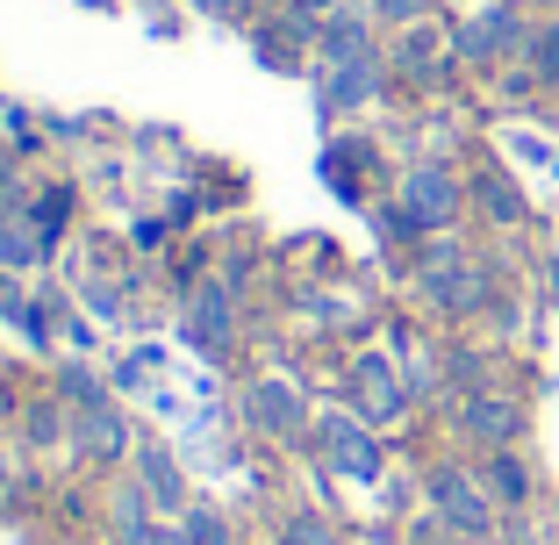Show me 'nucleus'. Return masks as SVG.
I'll list each match as a JSON object with an SVG mask.
<instances>
[{
  "label": "nucleus",
  "instance_id": "26",
  "mask_svg": "<svg viewBox=\"0 0 559 545\" xmlns=\"http://www.w3.org/2000/svg\"><path fill=\"white\" fill-rule=\"evenodd\" d=\"M0 259L15 265V273H22V265H36V237L29 230H8V237H0Z\"/></svg>",
  "mask_w": 559,
  "mask_h": 545
},
{
  "label": "nucleus",
  "instance_id": "27",
  "mask_svg": "<svg viewBox=\"0 0 559 545\" xmlns=\"http://www.w3.org/2000/svg\"><path fill=\"white\" fill-rule=\"evenodd\" d=\"M287 8H295V15H316V22H323V15H337V8H352V0H287Z\"/></svg>",
  "mask_w": 559,
  "mask_h": 545
},
{
  "label": "nucleus",
  "instance_id": "7",
  "mask_svg": "<svg viewBox=\"0 0 559 545\" xmlns=\"http://www.w3.org/2000/svg\"><path fill=\"white\" fill-rule=\"evenodd\" d=\"M388 86V58L366 50V58H345V66H323V116H352L366 100H380Z\"/></svg>",
  "mask_w": 559,
  "mask_h": 545
},
{
  "label": "nucleus",
  "instance_id": "14",
  "mask_svg": "<svg viewBox=\"0 0 559 545\" xmlns=\"http://www.w3.org/2000/svg\"><path fill=\"white\" fill-rule=\"evenodd\" d=\"M444 50H452V36H438L430 22H409L388 66H395L402 80H438V72H444Z\"/></svg>",
  "mask_w": 559,
  "mask_h": 545
},
{
  "label": "nucleus",
  "instance_id": "30",
  "mask_svg": "<svg viewBox=\"0 0 559 545\" xmlns=\"http://www.w3.org/2000/svg\"><path fill=\"white\" fill-rule=\"evenodd\" d=\"M531 8H545V15H559V0H531Z\"/></svg>",
  "mask_w": 559,
  "mask_h": 545
},
{
  "label": "nucleus",
  "instance_id": "2",
  "mask_svg": "<svg viewBox=\"0 0 559 545\" xmlns=\"http://www.w3.org/2000/svg\"><path fill=\"white\" fill-rule=\"evenodd\" d=\"M460 201H466V180L452 166H409V180H402V215L416 223V237L424 230H452Z\"/></svg>",
  "mask_w": 559,
  "mask_h": 545
},
{
  "label": "nucleus",
  "instance_id": "25",
  "mask_svg": "<svg viewBox=\"0 0 559 545\" xmlns=\"http://www.w3.org/2000/svg\"><path fill=\"white\" fill-rule=\"evenodd\" d=\"M194 15H215V22H245V15H259V0H187Z\"/></svg>",
  "mask_w": 559,
  "mask_h": 545
},
{
  "label": "nucleus",
  "instance_id": "16",
  "mask_svg": "<svg viewBox=\"0 0 559 545\" xmlns=\"http://www.w3.org/2000/svg\"><path fill=\"white\" fill-rule=\"evenodd\" d=\"M474 201L488 223H524V194H516V180H502V173H474Z\"/></svg>",
  "mask_w": 559,
  "mask_h": 545
},
{
  "label": "nucleus",
  "instance_id": "18",
  "mask_svg": "<svg viewBox=\"0 0 559 545\" xmlns=\"http://www.w3.org/2000/svg\"><path fill=\"white\" fill-rule=\"evenodd\" d=\"M180 531H187V545H230V517L215 510V502H187Z\"/></svg>",
  "mask_w": 559,
  "mask_h": 545
},
{
  "label": "nucleus",
  "instance_id": "11",
  "mask_svg": "<svg viewBox=\"0 0 559 545\" xmlns=\"http://www.w3.org/2000/svg\"><path fill=\"white\" fill-rule=\"evenodd\" d=\"M373 50V8H337L316 29V58L323 66H345V58H366Z\"/></svg>",
  "mask_w": 559,
  "mask_h": 545
},
{
  "label": "nucleus",
  "instance_id": "12",
  "mask_svg": "<svg viewBox=\"0 0 559 545\" xmlns=\"http://www.w3.org/2000/svg\"><path fill=\"white\" fill-rule=\"evenodd\" d=\"M72 446L86 452V460H100V466H116V460H130V424H122V410L108 402V410H94V416H72Z\"/></svg>",
  "mask_w": 559,
  "mask_h": 545
},
{
  "label": "nucleus",
  "instance_id": "1",
  "mask_svg": "<svg viewBox=\"0 0 559 545\" xmlns=\"http://www.w3.org/2000/svg\"><path fill=\"white\" fill-rule=\"evenodd\" d=\"M180 331H187V345H194V352L230 359V345H237V287L230 281H201L194 295H187Z\"/></svg>",
  "mask_w": 559,
  "mask_h": 545
},
{
  "label": "nucleus",
  "instance_id": "8",
  "mask_svg": "<svg viewBox=\"0 0 559 545\" xmlns=\"http://www.w3.org/2000/svg\"><path fill=\"white\" fill-rule=\"evenodd\" d=\"M416 287H424V301H438L444 316H466V309H480L474 259H460V251H430V259H424V273H416Z\"/></svg>",
  "mask_w": 559,
  "mask_h": 545
},
{
  "label": "nucleus",
  "instance_id": "3",
  "mask_svg": "<svg viewBox=\"0 0 559 545\" xmlns=\"http://www.w3.org/2000/svg\"><path fill=\"white\" fill-rule=\"evenodd\" d=\"M316 452L330 460V474L380 481V438H373L366 416H323V424H316Z\"/></svg>",
  "mask_w": 559,
  "mask_h": 545
},
{
  "label": "nucleus",
  "instance_id": "21",
  "mask_svg": "<svg viewBox=\"0 0 559 545\" xmlns=\"http://www.w3.org/2000/svg\"><path fill=\"white\" fill-rule=\"evenodd\" d=\"M66 215H72V194H66V187H50V194H36L29 223H36V237H44V245H50V237L66 230Z\"/></svg>",
  "mask_w": 559,
  "mask_h": 545
},
{
  "label": "nucleus",
  "instance_id": "10",
  "mask_svg": "<svg viewBox=\"0 0 559 545\" xmlns=\"http://www.w3.org/2000/svg\"><path fill=\"white\" fill-rule=\"evenodd\" d=\"M130 460H136V481H144V496L158 502V517H180V510H187V474H180V460H173L165 446H151V438L130 452Z\"/></svg>",
  "mask_w": 559,
  "mask_h": 545
},
{
  "label": "nucleus",
  "instance_id": "15",
  "mask_svg": "<svg viewBox=\"0 0 559 545\" xmlns=\"http://www.w3.org/2000/svg\"><path fill=\"white\" fill-rule=\"evenodd\" d=\"M50 388H58V395H66V410L72 416H94V410H108V402H116V395H108V388H100V380H94V366H58V380H50Z\"/></svg>",
  "mask_w": 559,
  "mask_h": 545
},
{
  "label": "nucleus",
  "instance_id": "22",
  "mask_svg": "<svg viewBox=\"0 0 559 545\" xmlns=\"http://www.w3.org/2000/svg\"><path fill=\"white\" fill-rule=\"evenodd\" d=\"M430 0H373V22H388V29H409V22H424Z\"/></svg>",
  "mask_w": 559,
  "mask_h": 545
},
{
  "label": "nucleus",
  "instance_id": "28",
  "mask_svg": "<svg viewBox=\"0 0 559 545\" xmlns=\"http://www.w3.org/2000/svg\"><path fill=\"white\" fill-rule=\"evenodd\" d=\"M0 410H15V380H8V359H0Z\"/></svg>",
  "mask_w": 559,
  "mask_h": 545
},
{
  "label": "nucleus",
  "instance_id": "17",
  "mask_svg": "<svg viewBox=\"0 0 559 545\" xmlns=\"http://www.w3.org/2000/svg\"><path fill=\"white\" fill-rule=\"evenodd\" d=\"M480 481H488V496L510 502V510H516V502H531V474H524V460H516L510 446H495V460H488V474H480Z\"/></svg>",
  "mask_w": 559,
  "mask_h": 545
},
{
  "label": "nucleus",
  "instance_id": "6",
  "mask_svg": "<svg viewBox=\"0 0 559 545\" xmlns=\"http://www.w3.org/2000/svg\"><path fill=\"white\" fill-rule=\"evenodd\" d=\"M409 374H395V359H380V352H366L359 366H352V402H359L366 424H395L402 410H409Z\"/></svg>",
  "mask_w": 559,
  "mask_h": 545
},
{
  "label": "nucleus",
  "instance_id": "24",
  "mask_svg": "<svg viewBox=\"0 0 559 545\" xmlns=\"http://www.w3.org/2000/svg\"><path fill=\"white\" fill-rule=\"evenodd\" d=\"M29 309H36V301L22 295V281H15V273H0V323H15V316L29 323Z\"/></svg>",
  "mask_w": 559,
  "mask_h": 545
},
{
  "label": "nucleus",
  "instance_id": "9",
  "mask_svg": "<svg viewBox=\"0 0 559 545\" xmlns=\"http://www.w3.org/2000/svg\"><path fill=\"white\" fill-rule=\"evenodd\" d=\"M430 502H438V517L452 531H466V538H480V531L495 524L488 496H480V481H466L460 466H438V474H430Z\"/></svg>",
  "mask_w": 559,
  "mask_h": 545
},
{
  "label": "nucleus",
  "instance_id": "4",
  "mask_svg": "<svg viewBox=\"0 0 559 545\" xmlns=\"http://www.w3.org/2000/svg\"><path fill=\"white\" fill-rule=\"evenodd\" d=\"M245 424L265 430V438H301L309 430V402H301L295 380L259 374V380H245Z\"/></svg>",
  "mask_w": 559,
  "mask_h": 545
},
{
  "label": "nucleus",
  "instance_id": "29",
  "mask_svg": "<svg viewBox=\"0 0 559 545\" xmlns=\"http://www.w3.org/2000/svg\"><path fill=\"white\" fill-rule=\"evenodd\" d=\"M0 187H15V158L8 151H0Z\"/></svg>",
  "mask_w": 559,
  "mask_h": 545
},
{
  "label": "nucleus",
  "instance_id": "23",
  "mask_svg": "<svg viewBox=\"0 0 559 545\" xmlns=\"http://www.w3.org/2000/svg\"><path fill=\"white\" fill-rule=\"evenodd\" d=\"M280 545H345L330 524H316V517H295V524L280 531Z\"/></svg>",
  "mask_w": 559,
  "mask_h": 545
},
{
  "label": "nucleus",
  "instance_id": "13",
  "mask_svg": "<svg viewBox=\"0 0 559 545\" xmlns=\"http://www.w3.org/2000/svg\"><path fill=\"white\" fill-rule=\"evenodd\" d=\"M460 424H466V438H480V446H516L524 410H516V402H502V395H466Z\"/></svg>",
  "mask_w": 559,
  "mask_h": 545
},
{
  "label": "nucleus",
  "instance_id": "20",
  "mask_svg": "<svg viewBox=\"0 0 559 545\" xmlns=\"http://www.w3.org/2000/svg\"><path fill=\"white\" fill-rule=\"evenodd\" d=\"M524 58L538 80H559V22H538V29L524 36Z\"/></svg>",
  "mask_w": 559,
  "mask_h": 545
},
{
  "label": "nucleus",
  "instance_id": "5",
  "mask_svg": "<svg viewBox=\"0 0 559 545\" xmlns=\"http://www.w3.org/2000/svg\"><path fill=\"white\" fill-rule=\"evenodd\" d=\"M531 22L516 15V8H488V15L460 22L452 29V58H466V66H495V58H510V50H524Z\"/></svg>",
  "mask_w": 559,
  "mask_h": 545
},
{
  "label": "nucleus",
  "instance_id": "19",
  "mask_svg": "<svg viewBox=\"0 0 559 545\" xmlns=\"http://www.w3.org/2000/svg\"><path fill=\"white\" fill-rule=\"evenodd\" d=\"M58 410H66V395L50 388V395H36V402H22V424H29V446H50L58 430H72V424H58Z\"/></svg>",
  "mask_w": 559,
  "mask_h": 545
}]
</instances>
